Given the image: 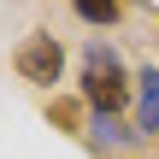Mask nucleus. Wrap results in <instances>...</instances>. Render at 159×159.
Instances as JSON below:
<instances>
[{"mask_svg": "<svg viewBox=\"0 0 159 159\" xmlns=\"http://www.w3.org/2000/svg\"><path fill=\"white\" fill-rule=\"evenodd\" d=\"M77 83H83L89 112H124V100H130V71H124L118 47H106V41L83 47V77Z\"/></svg>", "mask_w": 159, "mask_h": 159, "instance_id": "f257e3e1", "label": "nucleus"}, {"mask_svg": "<svg viewBox=\"0 0 159 159\" xmlns=\"http://www.w3.org/2000/svg\"><path fill=\"white\" fill-rule=\"evenodd\" d=\"M12 65H18V77H24L30 89H53V83H59V71H65V47H59V35H53V30H30V35L18 41Z\"/></svg>", "mask_w": 159, "mask_h": 159, "instance_id": "f03ea898", "label": "nucleus"}, {"mask_svg": "<svg viewBox=\"0 0 159 159\" xmlns=\"http://www.w3.org/2000/svg\"><path fill=\"white\" fill-rule=\"evenodd\" d=\"M89 142L112 153V148H136V142H148V136H142L136 124H124V112H94V124H89Z\"/></svg>", "mask_w": 159, "mask_h": 159, "instance_id": "7ed1b4c3", "label": "nucleus"}, {"mask_svg": "<svg viewBox=\"0 0 159 159\" xmlns=\"http://www.w3.org/2000/svg\"><path fill=\"white\" fill-rule=\"evenodd\" d=\"M136 130L159 136V65H142L136 77Z\"/></svg>", "mask_w": 159, "mask_h": 159, "instance_id": "20e7f679", "label": "nucleus"}, {"mask_svg": "<svg viewBox=\"0 0 159 159\" xmlns=\"http://www.w3.org/2000/svg\"><path fill=\"white\" fill-rule=\"evenodd\" d=\"M83 106H89V100H65V94H53V100H47V124H59L65 136H83Z\"/></svg>", "mask_w": 159, "mask_h": 159, "instance_id": "39448f33", "label": "nucleus"}, {"mask_svg": "<svg viewBox=\"0 0 159 159\" xmlns=\"http://www.w3.org/2000/svg\"><path fill=\"white\" fill-rule=\"evenodd\" d=\"M71 6H77V18L94 24V30H112V24L124 18V0H71Z\"/></svg>", "mask_w": 159, "mask_h": 159, "instance_id": "423d86ee", "label": "nucleus"}]
</instances>
